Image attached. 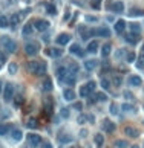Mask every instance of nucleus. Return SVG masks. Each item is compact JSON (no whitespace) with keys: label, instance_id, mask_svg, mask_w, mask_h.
I'll list each match as a JSON object with an SVG mask.
<instances>
[{"label":"nucleus","instance_id":"obj_1","mask_svg":"<svg viewBox=\"0 0 144 148\" xmlns=\"http://www.w3.org/2000/svg\"><path fill=\"white\" fill-rule=\"evenodd\" d=\"M28 70L35 76H41L46 73V63L45 61H29L28 63Z\"/></svg>","mask_w":144,"mask_h":148},{"label":"nucleus","instance_id":"obj_2","mask_svg":"<svg viewBox=\"0 0 144 148\" xmlns=\"http://www.w3.org/2000/svg\"><path fill=\"white\" fill-rule=\"evenodd\" d=\"M0 43H2L3 49L6 50L8 54H14V52H17V43H15L12 38H9L8 35L0 37Z\"/></svg>","mask_w":144,"mask_h":148},{"label":"nucleus","instance_id":"obj_3","mask_svg":"<svg viewBox=\"0 0 144 148\" xmlns=\"http://www.w3.org/2000/svg\"><path fill=\"white\" fill-rule=\"evenodd\" d=\"M25 54L29 55V57H35L37 54H39V44L34 43V41L28 43V44L25 46Z\"/></svg>","mask_w":144,"mask_h":148},{"label":"nucleus","instance_id":"obj_4","mask_svg":"<svg viewBox=\"0 0 144 148\" xmlns=\"http://www.w3.org/2000/svg\"><path fill=\"white\" fill-rule=\"evenodd\" d=\"M41 142H43V139H41V136H40V134H37V133H31V134H28V144L32 147V148L39 147Z\"/></svg>","mask_w":144,"mask_h":148},{"label":"nucleus","instance_id":"obj_5","mask_svg":"<svg viewBox=\"0 0 144 148\" xmlns=\"http://www.w3.org/2000/svg\"><path fill=\"white\" fill-rule=\"evenodd\" d=\"M94 35L100 37V38H109L110 31H109V28H106V26H100V28L94 29Z\"/></svg>","mask_w":144,"mask_h":148},{"label":"nucleus","instance_id":"obj_6","mask_svg":"<svg viewBox=\"0 0 144 148\" xmlns=\"http://www.w3.org/2000/svg\"><path fill=\"white\" fill-rule=\"evenodd\" d=\"M34 25H35V29L40 31V32H45V31L51 26L49 22H48V20H45V18H37L35 22H34Z\"/></svg>","mask_w":144,"mask_h":148},{"label":"nucleus","instance_id":"obj_7","mask_svg":"<svg viewBox=\"0 0 144 148\" xmlns=\"http://www.w3.org/2000/svg\"><path fill=\"white\" fill-rule=\"evenodd\" d=\"M12 95H14V86H12L11 83L5 84V90H3L5 101H11V99H12Z\"/></svg>","mask_w":144,"mask_h":148},{"label":"nucleus","instance_id":"obj_8","mask_svg":"<svg viewBox=\"0 0 144 148\" xmlns=\"http://www.w3.org/2000/svg\"><path fill=\"white\" fill-rule=\"evenodd\" d=\"M69 41H71V35L66 34V32H63V34H60L57 37V44L58 46H65V44L69 43Z\"/></svg>","mask_w":144,"mask_h":148},{"label":"nucleus","instance_id":"obj_9","mask_svg":"<svg viewBox=\"0 0 144 148\" xmlns=\"http://www.w3.org/2000/svg\"><path fill=\"white\" fill-rule=\"evenodd\" d=\"M115 128H116V125L112 122V121H109V119H104L103 121V130L106 131V133H114Z\"/></svg>","mask_w":144,"mask_h":148},{"label":"nucleus","instance_id":"obj_10","mask_svg":"<svg viewBox=\"0 0 144 148\" xmlns=\"http://www.w3.org/2000/svg\"><path fill=\"white\" fill-rule=\"evenodd\" d=\"M110 9L116 14H123V11H124V3L120 2V0H116V2H114L110 5Z\"/></svg>","mask_w":144,"mask_h":148},{"label":"nucleus","instance_id":"obj_11","mask_svg":"<svg viewBox=\"0 0 144 148\" xmlns=\"http://www.w3.org/2000/svg\"><path fill=\"white\" fill-rule=\"evenodd\" d=\"M66 76H68V69L63 67V66L58 67V69H57V78H58V81L63 83V81L66 80Z\"/></svg>","mask_w":144,"mask_h":148},{"label":"nucleus","instance_id":"obj_12","mask_svg":"<svg viewBox=\"0 0 144 148\" xmlns=\"http://www.w3.org/2000/svg\"><path fill=\"white\" fill-rule=\"evenodd\" d=\"M143 84V80L138 75H130L129 76V86L132 87H138V86H141Z\"/></svg>","mask_w":144,"mask_h":148},{"label":"nucleus","instance_id":"obj_13","mask_svg":"<svg viewBox=\"0 0 144 148\" xmlns=\"http://www.w3.org/2000/svg\"><path fill=\"white\" fill-rule=\"evenodd\" d=\"M124 133L129 136V137H138V136H140V130H138V128H133V127H126V128H124Z\"/></svg>","mask_w":144,"mask_h":148},{"label":"nucleus","instance_id":"obj_14","mask_svg":"<svg viewBox=\"0 0 144 148\" xmlns=\"http://www.w3.org/2000/svg\"><path fill=\"white\" fill-rule=\"evenodd\" d=\"M63 98H65L66 101H74V99H75V92H74L72 89H65V92H63Z\"/></svg>","mask_w":144,"mask_h":148},{"label":"nucleus","instance_id":"obj_15","mask_svg":"<svg viewBox=\"0 0 144 148\" xmlns=\"http://www.w3.org/2000/svg\"><path fill=\"white\" fill-rule=\"evenodd\" d=\"M71 54H74V55H77V57H84V52H83V49L80 47V44H72L71 46Z\"/></svg>","mask_w":144,"mask_h":148},{"label":"nucleus","instance_id":"obj_16","mask_svg":"<svg viewBox=\"0 0 144 148\" xmlns=\"http://www.w3.org/2000/svg\"><path fill=\"white\" fill-rule=\"evenodd\" d=\"M126 41H127L129 44H136L138 41H140V35L132 32V34H129V35H126Z\"/></svg>","mask_w":144,"mask_h":148},{"label":"nucleus","instance_id":"obj_17","mask_svg":"<svg viewBox=\"0 0 144 148\" xmlns=\"http://www.w3.org/2000/svg\"><path fill=\"white\" fill-rule=\"evenodd\" d=\"M126 29V22L124 20H118V22L115 23V32L116 34H123Z\"/></svg>","mask_w":144,"mask_h":148},{"label":"nucleus","instance_id":"obj_18","mask_svg":"<svg viewBox=\"0 0 144 148\" xmlns=\"http://www.w3.org/2000/svg\"><path fill=\"white\" fill-rule=\"evenodd\" d=\"M98 41L97 40H94V41H90V43L88 44V47H86V50L89 52V54H95V52L98 50Z\"/></svg>","mask_w":144,"mask_h":148},{"label":"nucleus","instance_id":"obj_19","mask_svg":"<svg viewBox=\"0 0 144 148\" xmlns=\"http://www.w3.org/2000/svg\"><path fill=\"white\" fill-rule=\"evenodd\" d=\"M97 66H98V63L95 60H86L84 61V69H86V70H94Z\"/></svg>","mask_w":144,"mask_h":148},{"label":"nucleus","instance_id":"obj_20","mask_svg":"<svg viewBox=\"0 0 144 148\" xmlns=\"http://www.w3.org/2000/svg\"><path fill=\"white\" fill-rule=\"evenodd\" d=\"M110 43H104L103 44V47H101V57L103 58H107L109 57V54H110Z\"/></svg>","mask_w":144,"mask_h":148},{"label":"nucleus","instance_id":"obj_21","mask_svg":"<svg viewBox=\"0 0 144 148\" xmlns=\"http://www.w3.org/2000/svg\"><path fill=\"white\" fill-rule=\"evenodd\" d=\"M80 35L83 37V40H88L89 37H92L94 35V29H80Z\"/></svg>","mask_w":144,"mask_h":148},{"label":"nucleus","instance_id":"obj_22","mask_svg":"<svg viewBox=\"0 0 144 148\" xmlns=\"http://www.w3.org/2000/svg\"><path fill=\"white\" fill-rule=\"evenodd\" d=\"M0 28L2 29L9 28V18L6 17V15H0Z\"/></svg>","mask_w":144,"mask_h":148},{"label":"nucleus","instance_id":"obj_23","mask_svg":"<svg viewBox=\"0 0 144 148\" xmlns=\"http://www.w3.org/2000/svg\"><path fill=\"white\" fill-rule=\"evenodd\" d=\"M11 136H12V139L15 140V142H19V140H22V137H23V133H22V130H12V133H11Z\"/></svg>","mask_w":144,"mask_h":148},{"label":"nucleus","instance_id":"obj_24","mask_svg":"<svg viewBox=\"0 0 144 148\" xmlns=\"http://www.w3.org/2000/svg\"><path fill=\"white\" fill-rule=\"evenodd\" d=\"M43 90L45 92H51L52 90V80H51V78H45V81H43Z\"/></svg>","mask_w":144,"mask_h":148},{"label":"nucleus","instance_id":"obj_25","mask_svg":"<svg viewBox=\"0 0 144 148\" xmlns=\"http://www.w3.org/2000/svg\"><path fill=\"white\" fill-rule=\"evenodd\" d=\"M68 73H71V75H77V73H78V64H77V63H71V64H69Z\"/></svg>","mask_w":144,"mask_h":148},{"label":"nucleus","instance_id":"obj_26","mask_svg":"<svg viewBox=\"0 0 144 148\" xmlns=\"http://www.w3.org/2000/svg\"><path fill=\"white\" fill-rule=\"evenodd\" d=\"M22 34H23V35H31V34H32V25H31V23H26V25H23Z\"/></svg>","mask_w":144,"mask_h":148},{"label":"nucleus","instance_id":"obj_27","mask_svg":"<svg viewBox=\"0 0 144 148\" xmlns=\"http://www.w3.org/2000/svg\"><path fill=\"white\" fill-rule=\"evenodd\" d=\"M61 55H63V50H61V47H52V49H51V57L58 58V57H61Z\"/></svg>","mask_w":144,"mask_h":148},{"label":"nucleus","instance_id":"obj_28","mask_svg":"<svg viewBox=\"0 0 144 148\" xmlns=\"http://www.w3.org/2000/svg\"><path fill=\"white\" fill-rule=\"evenodd\" d=\"M89 95H90V92H89V89H88L86 84L80 87V96H81V98H88Z\"/></svg>","mask_w":144,"mask_h":148},{"label":"nucleus","instance_id":"obj_29","mask_svg":"<svg viewBox=\"0 0 144 148\" xmlns=\"http://www.w3.org/2000/svg\"><path fill=\"white\" fill-rule=\"evenodd\" d=\"M19 22H20L19 14H12V15H11V18H9V26H12V28H15V25H17Z\"/></svg>","mask_w":144,"mask_h":148},{"label":"nucleus","instance_id":"obj_30","mask_svg":"<svg viewBox=\"0 0 144 148\" xmlns=\"http://www.w3.org/2000/svg\"><path fill=\"white\" fill-rule=\"evenodd\" d=\"M9 130H11V125L9 124H0V136H5Z\"/></svg>","mask_w":144,"mask_h":148},{"label":"nucleus","instance_id":"obj_31","mask_svg":"<svg viewBox=\"0 0 144 148\" xmlns=\"http://www.w3.org/2000/svg\"><path fill=\"white\" fill-rule=\"evenodd\" d=\"M58 140H60V144H69V142H72V136L69 134H63L58 137Z\"/></svg>","mask_w":144,"mask_h":148},{"label":"nucleus","instance_id":"obj_32","mask_svg":"<svg viewBox=\"0 0 144 148\" xmlns=\"http://www.w3.org/2000/svg\"><path fill=\"white\" fill-rule=\"evenodd\" d=\"M46 12L51 14V15H55L57 14V8L52 3H49V5H46Z\"/></svg>","mask_w":144,"mask_h":148},{"label":"nucleus","instance_id":"obj_33","mask_svg":"<svg viewBox=\"0 0 144 148\" xmlns=\"http://www.w3.org/2000/svg\"><path fill=\"white\" fill-rule=\"evenodd\" d=\"M130 31H132L133 34H138V35H140V32H141V26L138 25V23H132V25H130Z\"/></svg>","mask_w":144,"mask_h":148},{"label":"nucleus","instance_id":"obj_34","mask_svg":"<svg viewBox=\"0 0 144 148\" xmlns=\"http://www.w3.org/2000/svg\"><path fill=\"white\" fill-rule=\"evenodd\" d=\"M17 64H15V63H9V66H8V72L11 73V75H15V73H17Z\"/></svg>","mask_w":144,"mask_h":148},{"label":"nucleus","instance_id":"obj_35","mask_svg":"<svg viewBox=\"0 0 144 148\" xmlns=\"http://www.w3.org/2000/svg\"><path fill=\"white\" fill-rule=\"evenodd\" d=\"M100 84H101V87H103L104 90H109L110 89V81L107 80V78H103V80L100 81Z\"/></svg>","mask_w":144,"mask_h":148},{"label":"nucleus","instance_id":"obj_36","mask_svg":"<svg viewBox=\"0 0 144 148\" xmlns=\"http://www.w3.org/2000/svg\"><path fill=\"white\" fill-rule=\"evenodd\" d=\"M65 83L69 84V86H74V83H75V75H71V73H68V76H66Z\"/></svg>","mask_w":144,"mask_h":148},{"label":"nucleus","instance_id":"obj_37","mask_svg":"<svg viewBox=\"0 0 144 148\" xmlns=\"http://www.w3.org/2000/svg\"><path fill=\"white\" fill-rule=\"evenodd\" d=\"M26 127H28V128H37L39 122H37V119H29L28 122H26Z\"/></svg>","mask_w":144,"mask_h":148},{"label":"nucleus","instance_id":"obj_38","mask_svg":"<svg viewBox=\"0 0 144 148\" xmlns=\"http://www.w3.org/2000/svg\"><path fill=\"white\" fill-rule=\"evenodd\" d=\"M143 14H144V11L143 9H138V8H132L129 11V15H132V17L133 15H143Z\"/></svg>","mask_w":144,"mask_h":148},{"label":"nucleus","instance_id":"obj_39","mask_svg":"<svg viewBox=\"0 0 144 148\" xmlns=\"http://www.w3.org/2000/svg\"><path fill=\"white\" fill-rule=\"evenodd\" d=\"M95 144H97L98 147L103 145L104 144V136L103 134H97V136H95Z\"/></svg>","mask_w":144,"mask_h":148},{"label":"nucleus","instance_id":"obj_40","mask_svg":"<svg viewBox=\"0 0 144 148\" xmlns=\"http://www.w3.org/2000/svg\"><path fill=\"white\" fill-rule=\"evenodd\" d=\"M115 147H116V148H127V147H129V144H127L126 140H121V139H120V140L115 142Z\"/></svg>","mask_w":144,"mask_h":148},{"label":"nucleus","instance_id":"obj_41","mask_svg":"<svg viewBox=\"0 0 144 148\" xmlns=\"http://www.w3.org/2000/svg\"><path fill=\"white\" fill-rule=\"evenodd\" d=\"M121 110H124V112H135V107L130 104H123L121 105Z\"/></svg>","mask_w":144,"mask_h":148},{"label":"nucleus","instance_id":"obj_42","mask_svg":"<svg viewBox=\"0 0 144 148\" xmlns=\"http://www.w3.org/2000/svg\"><path fill=\"white\" fill-rule=\"evenodd\" d=\"M60 116H61L63 119H68V118H69V108L63 107V108L60 110Z\"/></svg>","mask_w":144,"mask_h":148},{"label":"nucleus","instance_id":"obj_43","mask_svg":"<svg viewBox=\"0 0 144 148\" xmlns=\"http://www.w3.org/2000/svg\"><path fill=\"white\" fill-rule=\"evenodd\" d=\"M86 86H88V89H89V92L94 93V92H95V87H97V83H95V81H89Z\"/></svg>","mask_w":144,"mask_h":148},{"label":"nucleus","instance_id":"obj_44","mask_svg":"<svg viewBox=\"0 0 144 148\" xmlns=\"http://www.w3.org/2000/svg\"><path fill=\"white\" fill-rule=\"evenodd\" d=\"M136 60V55H135V52H129V54H127V63H133Z\"/></svg>","mask_w":144,"mask_h":148},{"label":"nucleus","instance_id":"obj_45","mask_svg":"<svg viewBox=\"0 0 144 148\" xmlns=\"http://www.w3.org/2000/svg\"><path fill=\"white\" fill-rule=\"evenodd\" d=\"M90 6H92L94 9H100V6H101V0H92Z\"/></svg>","mask_w":144,"mask_h":148},{"label":"nucleus","instance_id":"obj_46","mask_svg":"<svg viewBox=\"0 0 144 148\" xmlns=\"http://www.w3.org/2000/svg\"><path fill=\"white\" fill-rule=\"evenodd\" d=\"M97 99H98V101H101V102H104L106 99H107V96H106L103 92H98V93H97Z\"/></svg>","mask_w":144,"mask_h":148},{"label":"nucleus","instance_id":"obj_47","mask_svg":"<svg viewBox=\"0 0 144 148\" xmlns=\"http://www.w3.org/2000/svg\"><path fill=\"white\" fill-rule=\"evenodd\" d=\"M110 113H112V115H118V107H116L115 102L110 104Z\"/></svg>","mask_w":144,"mask_h":148},{"label":"nucleus","instance_id":"obj_48","mask_svg":"<svg viewBox=\"0 0 144 148\" xmlns=\"http://www.w3.org/2000/svg\"><path fill=\"white\" fill-rule=\"evenodd\" d=\"M28 12H31V9H29V8H26L25 11H20V12H17V14H19V17L22 18V17H26V15H28Z\"/></svg>","mask_w":144,"mask_h":148},{"label":"nucleus","instance_id":"obj_49","mask_svg":"<svg viewBox=\"0 0 144 148\" xmlns=\"http://www.w3.org/2000/svg\"><path fill=\"white\" fill-rule=\"evenodd\" d=\"M140 69H144V55H141L140 58H138V64H136Z\"/></svg>","mask_w":144,"mask_h":148},{"label":"nucleus","instance_id":"obj_50","mask_svg":"<svg viewBox=\"0 0 144 148\" xmlns=\"http://www.w3.org/2000/svg\"><path fill=\"white\" fill-rule=\"evenodd\" d=\"M121 76H118V75H116V76H114V84H115V86H121Z\"/></svg>","mask_w":144,"mask_h":148},{"label":"nucleus","instance_id":"obj_51","mask_svg":"<svg viewBox=\"0 0 144 148\" xmlns=\"http://www.w3.org/2000/svg\"><path fill=\"white\" fill-rule=\"evenodd\" d=\"M84 121H86V116H84V115H80L78 119H77V122H78V124H83Z\"/></svg>","mask_w":144,"mask_h":148},{"label":"nucleus","instance_id":"obj_52","mask_svg":"<svg viewBox=\"0 0 144 148\" xmlns=\"http://www.w3.org/2000/svg\"><path fill=\"white\" fill-rule=\"evenodd\" d=\"M86 22L95 23V22H97V17H92V15H88V17H86Z\"/></svg>","mask_w":144,"mask_h":148},{"label":"nucleus","instance_id":"obj_53","mask_svg":"<svg viewBox=\"0 0 144 148\" xmlns=\"http://www.w3.org/2000/svg\"><path fill=\"white\" fill-rule=\"evenodd\" d=\"M74 108H75V110H78V112H80V110L83 108V105H81V102H75V104H74Z\"/></svg>","mask_w":144,"mask_h":148},{"label":"nucleus","instance_id":"obj_54","mask_svg":"<svg viewBox=\"0 0 144 148\" xmlns=\"http://www.w3.org/2000/svg\"><path fill=\"white\" fill-rule=\"evenodd\" d=\"M124 98H127V99H133V95H132L130 92H124Z\"/></svg>","mask_w":144,"mask_h":148},{"label":"nucleus","instance_id":"obj_55","mask_svg":"<svg viewBox=\"0 0 144 148\" xmlns=\"http://www.w3.org/2000/svg\"><path fill=\"white\" fill-rule=\"evenodd\" d=\"M5 61H6V55L0 52V63H5Z\"/></svg>","mask_w":144,"mask_h":148},{"label":"nucleus","instance_id":"obj_56","mask_svg":"<svg viewBox=\"0 0 144 148\" xmlns=\"http://www.w3.org/2000/svg\"><path fill=\"white\" fill-rule=\"evenodd\" d=\"M20 104H22V98H20V96H19L17 99H15V105H17V107H19V105H20Z\"/></svg>","mask_w":144,"mask_h":148},{"label":"nucleus","instance_id":"obj_57","mask_svg":"<svg viewBox=\"0 0 144 148\" xmlns=\"http://www.w3.org/2000/svg\"><path fill=\"white\" fill-rule=\"evenodd\" d=\"M45 54L51 57V49H49V47H46V49H45Z\"/></svg>","mask_w":144,"mask_h":148},{"label":"nucleus","instance_id":"obj_58","mask_svg":"<svg viewBox=\"0 0 144 148\" xmlns=\"http://www.w3.org/2000/svg\"><path fill=\"white\" fill-rule=\"evenodd\" d=\"M43 148H52V145L49 144V142H46V144L43 145Z\"/></svg>","mask_w":144,"mask_h":148},{"label":"nucleus","instance_id":"obj_59","mask_svg":"<svg viewBox=\"0 0 144 148\" xmlns=\"http://www.w3.org/2000/svg\"><path fill=\"white\" fill-rule=\"evenodd\" d=\"M9 2H11V0H3V6H8Z\"/></svg>","mask_w":144,"mask_h":148},{"label":"nucleus","instance_id":"obj_60","mask_svg":"<svg viewBox=\"0 0 144 148\" xmlns=\"http://www.w3.org/2000/svg\"><path fill=\"white\" fill-rule=\"evenodd\" d=\"M88 119L90 121V122H94V116H92V115H89V116H88Z\"/></svg>","mask_w":144,"mask_h":148},{"label":"nucleus","instance_id":"obj_61","mask_svg":"<svg viewBox=\"0 0 144 148\" xmlns=\"http://www.w3.org/2000/svg\"><path fill=\"white\" fill-rule=\"evenodd\" d=\"M0 92H2V81H0Z\"/></svg>","mask_w":144,"mask_h":148},{"label":"nucleus","instance_id":"obj_62","mask_svg":"<svg viewBox=\"0 0 144 148\" xmlns=\"http://www.w3.org/2000/svg\"><path fill=\"white\" fill-rule=\"evenodd\" d=\"M143 52H144V44H143Z\"/></svg>","mask_w":144,"mask_h":148},{"label":"nucleus","instance_id":"obj_63","mask_svg":"<svg viewBox=\"0 0 144 148\" xmlns=\"http://www.w3.org/2000/svg\"><path fill=\"white\" fill-rule=\"evenodd\" d=\"M132 148H138V147H132Z\"/></svg>","mask_w":144,"mask_h":148},{"label":"nucleus","instance_id":"obj_64","mask_svg":"<svg viewBox=\"0 0 144 148\" xmlns=\"http://www.w3.org/2000/svg\"><path fill=\"white\" fill-rule=\"evenodd\" d=\"M0 66H2V63H0Z\"/></svg>","mask_w":144,"mask_h":148}]
</instances>
